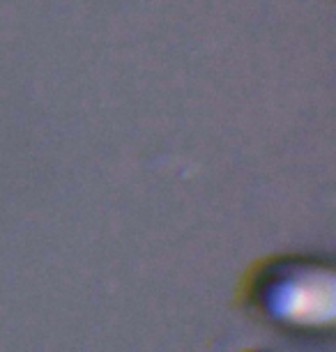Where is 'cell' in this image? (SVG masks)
Masks as SVG:
<instances>
[{"label":"cell","instance_id":"6da1fadb","mask_svg":"<svg viewBox=\"0 0 336 352\" xmlns=\"http://www.w3.org/2000/svg\"><path fill=\"white\" fill-rule=\"evenodd\" d=\"M272 304L295 322H320L332 314V285L313 267H293L272 281Z\"/></svg>","mask_w":336,"mask_h":352}]
</instances>
